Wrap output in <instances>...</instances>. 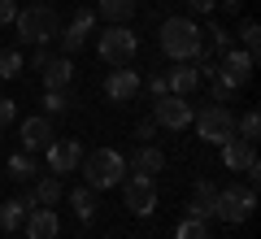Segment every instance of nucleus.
Listing matches in <instances>:
<instances>
[{
    "label": "nucleus",
    "mask_w": 261,
    "mask_h": 239,
    "mask_svg": "<svg viewBox=\"0 0 261 239\" xmlns=\"http://www.w3.org/2000/svg\"><path fill=\"white\" fill-rule=\"evenodd\" d=\"M161 52L170 61H196L205 52V35L192 18H166L161 22Z\"/></svg>",
    "instance_id": "1"
},
{
    "label": "nucleus",
    "mask_w": 261,
    "mask_h": 239,
    "mask_svg": "<svg viewBox=\"0 0 261 239\" xmlns=\"http://www.w3.org/2000/svg\"><path fill=\"white\" fill-rule=\"evenodd\" d=\"M83 178L92 192H109V187H118L122 178H126V156L113 152V148H96V152H87L83 161Z\"/></svg>",
    "instance_id": "2"
},
{
    "label": "nucleus",
    "mask_w": 261,
    "mask_h": 239,
    "mask_svg": "<svg viewBox=\"0 0 261 239\" xmlns=\"http://www.w3.org/2000/svg\"><path fill=\"white\" fill-rule=\"evenodd\" d=\"M13 26H18L22 44H35V48L53 44V39L61 35V18L53 13V5H27V9L13 18Z\"/></svg>",
    "instance_id": "3"
},
{
    "label": "nucleus",
    "mask_w": 261,
    "mask_h": 239,
    "mask_svg": "<svg viewBox=\"0 0 261 239\" xmlns=\"http://www.w3.org/2000/svg\"><path fill=\"white\" fill-rule=\"evenodd\" d=\"M252 209H257V192H252V183H248V187H235V183H231V187H218V196H214V218L240 226V222L252 218Z\"/></svg>",
    "instance_id": "4"
},
{
    "label": "nucleus",
    "mask_w": 261,
    "mask_h": 239,
    "mask_svg": "<svg viewBox=\"0 0 261 239\" xmlns=\"http://www.w3.org/2000/svg\"><path fill=\"white\" fill-rule=\"evenodd\" d=\"M96 52H100L105 65H130V57L140 52V39L130 35V26H105L100 39H96Z\"/></svg>",
    "instance_id": "5"
},
{
    "label": "nucleus",
    "mask_w": 261,
    "mask_h": 239,
    "mask_svg": "<svg viewBox=\"0 0 261 239\" xmlns=\"http://www.w3.org/2000/svg\"><path fill=\"white\" fill-rule=\"evenodd\" d=\"M192 122H196V135L205 139V144H226L235 135V113L226 104H205L200 118H192Z\"/></svg>",
    "instance_id": "6"
},
{
    "label": "nucleus",
    "mask_w": 261,
    "mask_h": 239,
    "mask_svg": "<svg viewBox=\"0 0 261 239\" xmlns=\"http://www.w3.org/2000/svg\"><path fill=\"white\" fill-rule=\"evenodd\" d=\"M122 200H126V209L135 213V218H152V209H157V178H144V174H130L122 178Z\"/></svg>",
    "instance_id": "7"
},
{
    "label": "nucleus",
    "mask_w": 261,
    "mask_h": 239,
    "mask_svg": "<svg viewBox=\"0 0 261 239\" xmlns=\"http://www.w3.org/2000/svg\"><path fill=\"white\" fill-rule=\"evenodd\" d=\"M252 70H257V61H252L248 52H244V48H222V52H218V78H222L226 87H248V78H252Z\"/></svg>",
    "instance_id": "8"
},
{
    "label": "nucleus",
    "mask_w": 261,
    "mask_h": 239,
    "mask_svg": "<svg viewBox=\"0 0 261 239\" xmlns=\"http://www.w3.org/2000/svg\"><path fill=\"white\" fill-rule=\"evenodd\" d=\"M218 148H222V166H226V170L248 174V183H257V174H261V166H257V144H248V139L231 135L226 144H218Z\"/></svg>",
    "instance_id": "9"
},
{
    "label": "nucleus",
    "mask_w": 261,
    "mask_h": 239,
    "mask_svg": "<svg viewBox=\"0 0 261 239\" xmlns=\"http://www.w3.org/2000/svg\"><path fill=\"white\" fill-rule=\"evenodd\" d=\"M192 104H187V96H157V100H152V122H157V126H166V130H187L192 126Z\"/></svg>",
    "instance_id": "10"
},
{
    "label": "nucleus",
    "mask_w": 261,
    "mask_h": 239,
    "mask_svg": "<svg viewBox=\"0 0 261 239\" xmlns=\"http://www.w3.org/2000/svg\"><path fill=\"white\" fill-rule=\"evenodd\" d=\"M44 152H48V170H53V174H74L79 161H83V148H79V139H53Z\"/></svg>",
    "instance_id": "11"
},
{
    "label": "nucleus",
    "mask_w": 261,
    "mask_h": 239,
    "mask_svg": "<svg viewBox=\"0 0 261 239\" xmlns=\"http://www.w3.org/2000/svg\"><path fill=\"white\" fill-rule=\"evenodd\" d=\"M105 96H109L113 104H130L135 96H140V74L126 70V65L109 70V78H105Z\"/></svg>",
    "instance_id": "12"
},
{
    "label": "nucleus",
    "mask_w": 261,
    "mask_h": 239,
    "mask_svg": "<svg viewBox=\"0 0 261 239\" xmlns=\"http://www.w3.org/2000/svg\"><path fill=\"white\" fill-rule=\"evenodd\" d=\"M92 26H96V13L92 9H83V13H74V22L61 31V57H70V52H79V48L87 44V35H92Z\"/></svg>",
    "instance_id": "13"
},
{
    "label": "nucleus",
    "mask_w": 261,
    "mask_h": 239,
    "mask_svg": "<svg viewBox=\"0 0 261 239\" xmlns=\"http://www.w3.org/2000/svg\"><path fill=\"white\" fill-rule=\"evenodd\" d=\"M35 209V196H13V200H0V230L5 235H13V230H22V222H27V213Z\"/></svg>",
    "instance_id": "14"
},
{
    "label": "nucleus",
    "mask_w": 261,
    "mask_h": 239,
    "mask_svg": "<svg viewBox=\"0 0 261 239\" xmlns=\"http://www.w3.org/2000/svg\"><path fill=\"white\" fill-rule=\"evenodd\" d=\"M18 139H22L27 152H39V148H48L57 135H53V122H48V118H27L18 126Z\"/></svg>",
    "instance_id": "15"
},
{
    "label": "nucleus",
    "mask_w": 261,
    "mask_h": 239,
    "mask_svg": "<svg viewBox=\"0 0 261 239\" xmlns=\"http://www.w3.org/2000/svg\"><path fill=\"white\" fill-rule=\"evenodd\" d=\"M27 239H57V230H61V222H57L53 209H44V204H35V209L27 213Z\"/></svg>",
    "instance_id": "16"
},
{
    "label": "nucleus",
    "mask_w": 261,
    "mask_h": 239,
    "mask_svg": "<svg viewBox=\"0 0 261 239\" xmlns=\"http://www.w3.org/2000/svg\"><path fill=\"white\" fill-rule=\"evenodd\" d=\"M214 196H218V187L209 183V178H200V183L192 187V200H187V218L209 222V218H214Z\"/></svg>",
    "instance_id": "17"
},
{
    "label": "nucleus",
    "mask_w": 261,
    "mask_h": 239,
    "mask_svg": "<svg viewBox=\"0 0 261 239\" xmlns=\"http://www.w3.org/2000/svg\"><path fill=\"white\" fill-rule=\"evenodd\" d=\"M196 87H200V74H196L192 61H178L174 70H166V92L170 96H187V92H196Z\"/></svg>",
    "instance_id": "18"
},
{
    "label": "nucleus",
    "mask_w": 261,
    "mask_h": 239,
    "mask_svg": "<svg viewBox=\"0 0 261 239\" xmlns=\"http://www.w3.org/2000/svg\"><path fill=\"white\" fill-rule=\"evenodd\" d=\"M161 170H166V152L152 144L135 148V156H130V174H144V178H157Z\"/></svg>",
    "instance_id": "19"
},
{
    "label": "nucleus",
    "mask_w": 261,
    "mask_h": 239,
    "mask_svg": "<svg viewBox=\"0 0 261 239\" xmlns=\"http://www.w3.org/2000/svg\"><path fill=\"white\" fill-rule=\"evenodd\" d=\"M70 83H74V61H70V57H53V61L44 65V87L48 92H65Z\"/></svg>",
    "instance_id": "20"
},
{
    "label": "nucleus",
    "mask_w": 261,
    "mask_h": 239,
    "mask_svg": "<svg viewBox=\"0 0 261 239\" xmlns=\"http://www.w3.org/2000/svg\"><path fill=\"white\" fill-rule=\"evenodd\" d=\"M96 13H100L109 26H126L135 18V0H96Z\"/></svg>",
    "instance_id": "21"
},
{
    "label": "nucleus",
    "mask_w": 261,
    "mask_h": 239,
    "mask_svg": "<svg viewBox=\"0 0 261 239\" xmlns=\"http://www.w3.org/2000/svg\"><path fill=\"white\" fill-rule=\"evenodd\" d=\"M70 209H74V218L87 226V222L96 218V192L92 187H74V192H70Z\"/></svg>",
    "instance_id": "22"
},
{
    "label": "nucleus",
    "mask_w": 261,
    "mask_h": 239,
    "mask_svg": "<svg viewBox=\"0 0 261 239\" xmlns=\"http://www.w3.org/2000/svg\"><path fill=\"white\" fill-rule=\"evenodd\" d=\"M31 196H35V204H44V209L61 204V178H53V174H48V178H39V183H35V192H31Z\"/></svg>",
    "instance_id": "23"
},
{
    "label": "nucleus",
    "mask_w": 261,
    "mask_h": 239,
    "mask_svg": "<svg viewBox=\"0 0 261 239\" xmlns=\"http://www.w3.org/2000/svg\"><path fill=\"white\" fill-rule=\"evenodd\" d=\"M35 161H31V152H13L9 156V178H18V183H27V178H35Z\"/></svg>",
    "instance_id": "24"
},
{
    "label": "nucleus",
    "mask_w": 261,
    "mask_h": 239,
    "mask_svg": "<svg viewBox=\"0 0 261 239\" xmlns=\"http://www.w3.org/2000/svg\"><path fill=\"white\" fill-rule=\"evenodd\" d=\"M240 44H244V52L252 57V61H257V48H261V26L252 18H244L240 22Z\"/></svg>",
    "instance_id": "25"
},
{
    "label": "nucleus",
    "mask_w": 261,
    "mask_h": 239,
    "mask_svg": "<svg viewBox=\"0 0 261 239\" xmlns=\"http://www.w3.org/2000/svg\"><path fill=\"white\" fill-rule=\"evenodd\" d=\"M235 135L248 139V144H257V139H261V113H257V109H248V113L240 118V126H235Z\"/></svg>",
    "instance_id": "26"
},
{
    "label": "nucleus",
    "mask_w": 261,
    "mask_h": 239,
    "mask_svg": "<svg viewBox=\"0 0 261 239\" xmlns=\"http://www.w3.org/2000/svg\"><path fill=\"white\" fill-rule=\"evenodd\" d=\"M174 239H209V222H196V218H183L174 226Z\"/></svg>",
    "instance_id": "27"
},
{
    "label": "nucleus",
    "mask_w": 261,
    "mask_h": 239,
    "mask_svg": "<svg viewBox=\"0 0 261 239\" xmlns=\"http://www.w3.org/2000/svg\"><path fill=\"white\" fill-rule=\"evenodd\" d=\"M22 74V52L18 48H5L0 52V78H18Z\"/></svg>",
    "instance_id": "28"
},
{
    "label": "nucleus",
    "mask_w": 261,
    "mask_h": 239,
    "mask_svg": "<svg viewBox=\"0 0 261 239\" xmlns=\"http://www.w3.org/2000/svg\"><path fill=\"white\" fill-rule=\"evenodd\" d=\"M44 109H48V118H57V113L70 109V96L65 92H44Z\"/></svg>",
    "instance_id": "29"
},
{
    "label": "nucleus",
    "mask_w": 261,
    "mask_h": 239,
    "mask_svg": "<svg viewBox=\"0 0 261 239\" xmlns=\"http://www.w3.org/2000/svg\"><path fill=\"white\" fill-rule=\"evenodd\" d=\"M13 118H18V104L0 96V130H5V126H13Z\"/></svg>",
    "instance_id": "30"
},
{
    "label": "nucleus",
    "mask_w": 261,
    "mask_h": 239,
    "mask_svg": "<svg viewBox=\"0 0 261 239\" xmlns=\"http://www.w3.org/2000/svg\"><path fill=\"white\" fill-rule=\"evenodd\" d=\"M209 96H214V104H222V100H231V87L222 78H209Z\"/></svg>",
    "instance_id": "31"
},
{
    "label": "nucleus",
    "mask_w": 261,
    "mask_h": 239,
    "mask_svg": "<svg viewBox=\"0 0 261 239\" xmlns=\"http://www.w3.org/2000/svg\"><path fill=\"white\" fill-rule=\"evenodd\" d=\"M18 18V0H0V26H9Z\"/></svg>",
    "instance_id": "32"
},
{
    "label": "nucleus",
    "mask_w": 261,
    "mask_h": 239,
    "mask_svg": "<svg viewBox=\"0 0 261 239\" xmlns=\"http://www.w3.org/2000/svg\"><path fill=\"white\" fill-rule=\"evenodd\" d=\"M148 96H152V100H157V96H166V70L148 78Z\"/></svg>",
    "instance_id": "33"
},
{
    "label": "nucleus",
    "mask_w": 261,
    "mask_h": 239,
    "mask_svg": "<svg viewBox=\"0 0 261 239\" xmlns=\"http://www.w3.org/2000/svg\"><path fill=\"white\" fill-rule=\"evenodd\" d=\"M48 61H53V52H48V44H44V48H35V52H31V70H44Z\"/></svg>",
    "instance_id": "34"
},
{
    "label": "nucleus",
    "mask_w": 261,
    "mask_h": 239,
    "mask_svg": "<svg viewBox=\"0 0 261 239\" xmlns=\"http://www.w3.org/2000/svg\"><path fill=\"white\" fill-rule=\"evenodd\" d=\"M157 130H161L157 122H152V118H144L140 126H135V139H152V135H157Z\"/></svg>",
    "instance_id": "35"
},
{
    "label": "nucleus",
    "mask_w": 261,
    "mask_h": 239,
    "mask_svg": "<svg viewBox=\"0 0 261 239\" xmlns=\"http://www.w3.org/2000/svg\"><path fill=\"white\" fill-rule=\"evenodd\" d=\"M187 5H192V9H200V13H209V9L218 5V0H187Z\"/></svg>",
    "instance_id": "36"
},
{
    "label": "nucleus",
    "mask_w": 261,
    "mask_h": 239,
    "mask_svg": "<svg viewBox=\"0 0 261 239\" xmlns=\"http://www.w3.org/2000/svg\"><path fill=\"white\" fill-rule=\"evenodd\" d=\"M222 5H226V9H240V5H244V0H222Z\"/></svg>",
    "instance_id": "37"
}]
</instances>
